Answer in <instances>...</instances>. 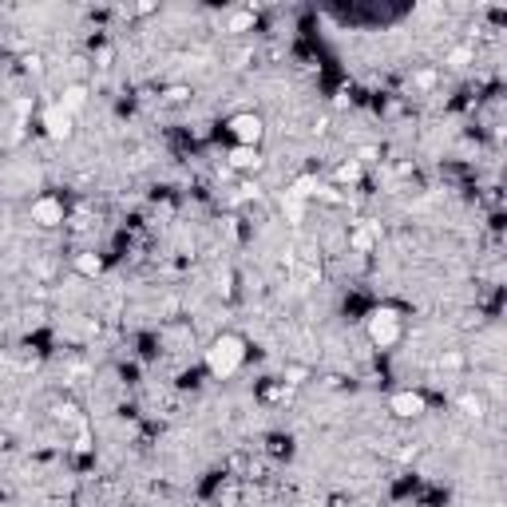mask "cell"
Segmentation results:
<instances>
[{"label":"cell","instance_id":"6","mask_svg":"<svg viewBox=\"0 0 507 507\" xmlns=\"http://www.w3.org/2000/svg\"><path fill=\"white\" fill-rule=\"evenodd\" d=\"M393 413L404 416V420H413V416L424 413V396L420 393H396L393 396Z\"/></svg>","mask_w":507,"mask_h":507},{"label":"cell","instance_id":"3","mask_svg":"<svg viewBox=\"0 0 507 507\" xmlns=\"http://www.w3.org/2000/svg\"><path fill=\"white\" fill-rule=\"evenodd\" d=\"M230 135L238 139V147H258L265 127H262L258 115H234V119H230Z\"/></svg>","mask_w":507,"mask_h":507},{"label":"cell","instance_id":"7","mask_svg":"<svg viewBox=\"0 0 507 507\" xmlns=\"http://www.w3.org/2000/svg\"><path fill=\"white\" fill-rule=\"evenodd\" d=\"M230 167L258 170V167H262V155H258V147H234V151H230Z\"/></svg>","mask_w":507,"mask_h":507},{"label":"cell","instance_id":"8","mask_svg":"<svg viewBox=\"0 0 507 507\" xmlns=\"http://www.w3.org/2000/svg\"><path fill=\"white\" fill-rule=\"evenodd\" d=\"M83 103H88V92H83L79 83H72V88L64 92V99H60V107H64V112H68V115H72V112H79Z\"/></svg>","mask_w":507,"mask_h":507},{"label":"cell","instance_id":"10","mask_svg":"<svg viewBox=\"0 0 507 507\" xmlns=\"http://www.w3.org/2000/svg\"><path fill=\"white\" fill-rule=\"evenodd\" d=\"M250 24H254V8H246V12H238V16L230 20V28H234V32H246Z\"/></svg>","mask_w":507,"mask_h":507},{"label":"cell","instance_id":"1","mask_svg":"<svg viewBox=\"0 0 507 507\" xmlns=\"http://www.w3.org/2000/svg\"><path fill=\"white\" fill-rule=\"evenodd\" d=\"M242 361H246V345L238 337H230V333H226V337H218L207 349V369L218 376V380L234 376L238 369H242Z\"/></svg>","mask_w":507,"mask_h":507},{"label":"cell","instance_id":"2","mask_svg":"<svg viewBox=\"0 0 507 507\" xmlns=\"http://www.w3.org/2000/svg\"><path fill=\"white\" fill-rule=\"evenodd\" d=\"M369 337H373V345H380V349L396 345V341H400V317H396L393 309H376L373 317H369Z\"/></svg>","mask_w":507,"mask_h":507},{"label":"cell","instance_id":"4","mask_svg":"<svg viewBox=\"0 0 507 507\" xmlns=\"http://www.w3.org/2000/svg\"><path fill=\"white\" fill-rule=\"evenodd\" d=\"M32 222H40V226H60V222H64V203H60V198H52V194L36 198V203H32Z\"/></svg>","mask_w":507,"mask_h":507},{"label":"cell","instance_id":"13","mask_svg":"<svg viewBox=\"0 0 507 507\" xmlns=\"http://www.w3.org/2000/svg\"><path fill=\"white\" fill-rule=\"evenodd\" d=\"M460 365H464V357H460V353H448V357H444V369H460Z\"/></svg>","mask_w":507,"mask_h":507},{"label":"cell","instance_id":"5","mask_svg":"<svg viewBox=\"0 0 507 507\" xmlns=\"http://www.w3.org/2000/svg\"><path fill=\"white\" fill-rule=\"evenodd\" d=\"M44 127H48V135H52V139H68V135H72V115L56 103L52 112L44 115Z\"/></svg>","mask_w":507,"mask_h":507},{"label":"cell","instance_id":"11","mask_svg":"<svg viewBox=\"0 0 507 507\" xmlns=\"http://www.w3.org/2000/svg\"><path fill=\"white\" fill-rule=\"evenodd\" d=\"M357 174H361V167H357V163H345V167L337 170V179H341V183H357Z\"/></svg>","mask_w":507,"mask_h":507},{"label":"cell","instance_id":"9","mask_svg":"<svg viewBox=\"0 0 507 507\" xmlns=\"http://www.w3.org/2000/svg\"><path fill=\"white\" fill-rule=\"evenodd\" d=\"M75 270L88 274V278H99V274H103V262H99L95 254H79V258H75Z\"/></svg>","mask_w":507,"mask_h":507},{"label":"cell","instance_id":"12","mask_svg":"<svg viewBox=\"0 0 507 507\" xmlns=\"http://www.w3.org/2000/svg\"><path fill=\"white\" fill-rule=\"evenodd\" d=\"M460 404L468 408V416H484V400H480V396H464Z\"/></svg>","mask_w":507,"mask_h":507}]
</instances>
